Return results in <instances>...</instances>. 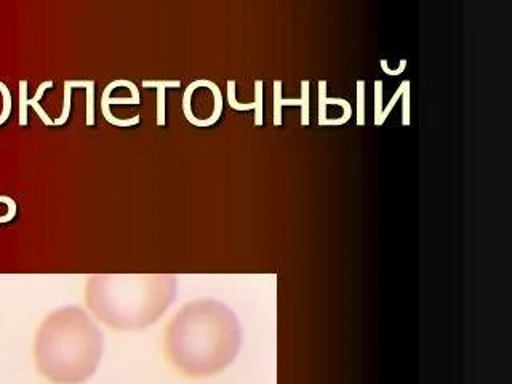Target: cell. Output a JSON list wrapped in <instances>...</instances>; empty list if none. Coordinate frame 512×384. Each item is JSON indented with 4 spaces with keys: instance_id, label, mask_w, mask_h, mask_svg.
I'll return each mask as SVG.
<instances>
[{
    "instance_id": "cell-2",
    "label": "cell",
    "mask_w": 512,
    "mask_h": 384,
    "mask_svg": "<svg viewBox=\"0 0 512 384\" xmlns=\"http://www.w3.org/2000/svg\"><path fill=\"white\" fill-rule=\"evenodd\" d=\"M103 352V330L79 306L50 312L34 340L37 370L55 384H80L92 378Z\"/></svg>"
},
{
    "instance_id": "cell-11",
    "label": "cell",
    "mask_w": 512,
    "mask_h": 384,
    "mask_svg": "<svg viewBox=\"0 0 512 384\" xmlns=\"http://www.w3.org/2000/svg\"><path fill=\"white\" fill-rule=\"evenodd\" d=\"M71 100V84H69V80H64L63 111H61L60 117H58V119L53 120V125H56V127H60V125L66 124V122H68L69 117H71Z\"/></svg>"
},
{
    "instance_id": "cell-18",
    "label": "cell",
    "mask_w": 512,
    "mask_h": 384,
    "mask_svg": "<svg viewBox=\"0 0 512 384\" xmlns=\"http://www.w3.org/2000/svg\"><path fill=\"white\" fill-rule=\"evenodd\" d=\"M404 108H402V124L410 125V82L405 85L404 93Z\"/></svg>"
},
{
    "instance_id": "cell-1",
    "label": "cell",
    "mask_w": 512,
    "mask_h": 384,
    "mask_svg": "<svg viewBox=\"0 0 512 384\" xmlns=\"http://www.w3.org/2000/svg\"><path fill=\"white\" fill-rule=\"evenodd\" d=\"M237 344V324L231 312L208 300L186 304L165 336L168 360L188 376L221 372L236 356Z\"/></svg>"
},
{
    "instance_id": "cell-16",
    "label": "cell",
    "mask_w": 512,
    "mask_h": 384,
    "mask_svg": "<svg viewBox=\"0 0 512 384\" xmlns=\"http://www.w3.org/2000/svg\"><path fill=\"white\" fill-rule=\"evenodd\" d=\"M381 112H383V80L375 82V124L380 125Z\"/></svg>"
},
{
    "instance_id": "cell-13",
    "label": "cell",
    "mask_w": 512,
    "mask_h": 384,
    "mask_svg": "<svg viewBox=\"0 0 512 384\" xmlns=\"http://www.w3.org/2000/svg\"><path fill=\"white\" fill-rule=\"evenodd\" d=\"M357 124L365 125V80H357Z\"/></svg>"
},
{
    "instance_id": "cell-8",
    "label": "cell",
    "mask_w": 512,
    "mask_h": 384,
    "mask_svg": "<svg viewBox=\"0 0 512 384\" xmlns=\"http://www.w3.org/2000/svg\"><path fill=\"white\" fill-rule=\"evenodd\" d=\"M71 87L85 88L87 90V114H85V124L88 127L95 125V80H69Z\"/></svg>"
},
{
    "instance_id": "cell-3",
    "label": "cell",
    "mask_w": 512,
    "mask_h": 384,
    "mask_svg": "<svg viewBox=\"0 0 512 384\" xmlns=\"http://www.w3.org/2000/svg\"><path fill=\"white\" fill-rule=\"evenodd\" d=\"M176 293L173 276L93 274L85 301L96 319L116 330H140L159 319Z\"/></svg>"
},
{
    "instance_id": "cell-6",
    "label": "cell",
    "mask_w": 512,
    "mask_h": 384,
    "mask_svg": "<svg viewBox=\"0 0 512 384\" xmlns=\"http://www.w3.org/2000/svg\"><path fill=\"white\" fill-rule=\"evenodd\" d=\"M111 104H140V101H136L132 96H120V98H114L112 96L111 87H106L101 95V112H103L104 119L114 127L128 128L133 125L140 124V116L128 117V119H119L114 116L111 111Z\"/></svg>"
},
{
    "instance_id": "cell-15",
    "label": "cell",
    "mask_w": 512,
    "mask_h": 384,
    "mask_svg": "<svg viewBox=\"0 0 512 384\" xmlns=\"http://www.w3.org/2000/svg\"><path fill=\"white\" fill-rule=\"evenodd\" d=\"M228 100L232 109L237 111H248L253 109V103H239L236 98V80H228Z\"/></svg>"
},
{
    "instance_id": "cell-5",
    "label": "cell",
    "mask_w": 512,
    "mask_h": 384,
    "mask_svg": "<svg viewBox=\"0 0 512 384\" xmlns=\"http://www.w3.org/2000/svg\"><path fill=\"white\" fill-rule=\"evenodd\" d=\"M53 87V80H45L37 88V93L34 98H28V80H20V125L26 127L28 125V106H32V109L37 112V116L44 122L45 125H53V120L50 119L47 112L42 109L39 101L42 100V96L45 95L48 88Z\"/></svg>"
},
{
    "instance_id": "cell-9",
    "label": "cell",
    "mask_w": 512,
    "mask_h": 384,
    "mask_svg": "<svg viewBox=\"0 0 512 384\" xmlns=\"http://www.w3.org/2000/svg\"><path fill=\"white\" fill-rule=\"evenodd\" d=\"M309 80H301V98H282L280 104L284 106H301V125L309 124Z\"/></svg>"
},
{
    "instance_id": "cell-7",
    "label": "cell",
    "mask_w": 512,
    "mask_h": 384,
    "mask_svg": "<svg viewBox=\"0 0 512 384\" xmlns=\"http://www.w3.org/2000/svg\"><path fill=\"white\" fill-rule=\"evenodd\" d=\"M144 88H156L157 90V125L164 127L165 122V101H167V88H178L181 87V80H143Z\"/></svg>"
},
{
    "instance_id": "cell-4",
    "label": "cell",
    "mask_w": 512,
    "mask_h": 384,
    "mask_svg": "<svg viewBox=\"0 0 512 384\" xmlns=\"http://www.w3.org/2000/svg\"><path fill=\"white\" fill-rule=\"evenodd\" d=\"M352 117L351 104L343 98H328L327 80L319 82V124L343 125Z\"/></svg>"
},
{
    "instance_id": "cell-10",
    "label": "cell",
    "mask_w": 512,
    "mask_h": 384,
    "mask_svg": "<svg viewBox=\"0 0 512 384\" xmlns=\"http://www.w3.org/2000/svg\"><path fill=\"white\" fill-rule=\"evenodd\" d=\"M12 108V92H10L7 84L0 80V125H4L7 122L8 117L12 114Z\"/></svg>"
},
{
    "instance_id": "cell-14",
    "label": "cell",
    "mask_w": 512,
    "mask_h": 384,
    "mask_svg": "<svg viewBox=\"0 0 512 384\" xmlns=\"http://www.w3.org/2000/svg\"><path fill=\"white\" fill-rule=\"evenodd\" d=\"M282 80H274V125H282Z\"/></svg>"
},
{
    "instance_id": "cell-19",
    "label": "cell",
    "mask_w": 512,
    "mask_h": 384,
    "mask_svg": "<svg viewBox=\"0 0 512 384\" xmlns=\"http://www.w3.org/2000/svg\"><path fill=\"white\" fill-rule=\"evenodd\" d=\"M381 69H383L388 76H399V74H402V72L405 71V68H407V60H400L399 68L396 69V71H392V69H389V63L388 60H381Z\"/></svg>"
},
{
    "instance_id": "cell-12",
    "label": "cell",
    "mask_w": 512,
    "mask_h": 384,
    "mask_svg": "<svg viewBox=\"0 0 512 384\" xmlns=\"http://www.w3.org/2000/svg\"><path fill=\"white\" fill-rule=\"evenodd\" d=\"M255 125L261 127L263 125V80H256L255 82Z\"/></svg>"
},
{
    "instance_id": "cell-17",
    "label": "cell",
    "mask_w": 512,
    "mask_h": 384,
    "mask_svg": "<svg viewBox=\"0 0 512 384\" xmlns=\"http://www.w3.org/2000/svg\"><path fill=\"white\" fill-rule=\"evenodd\" d=\"M408 84V80H404L402 84H400V87L397 88V92L394 93V96H392L391 101H389L388 106L383 109V112H381V119H380V125L384 124V120L388 119L389 112L392 111V108L396 106L397 100H399L400 96H402V93H404L405 85Z\"/></svg>"
}]
</instances>
